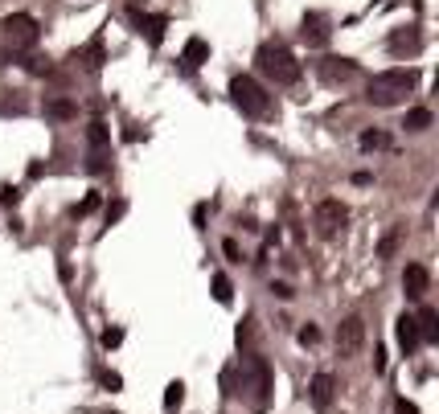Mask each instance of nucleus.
<instances>
[{
    "label": "nucleus",
    "instance_id": "obj_12",
    "mask_svg": "<svg viewBox=\"0 0 439 414\" xmlns=\"http://www.w3.org/2000/svg\"><path fill=\"white\" fill-rule=\"evenodd\" d=\"M136 25H140V33H144L148 45H160V41H164V29H168V16H160V12H144V16H136Z\"/></svg>",
    "mask_w": 439,
    "mask_h": 414
},
{
    "label": "nucleus",
    "instance_id": "obj_5",
    "mask_svg": "<svg viewBox=\"0 0 439 414\" xmlns=\"http://www.w3.org/2000/svg\"><path fill=\"white\" fill-rule=\"evenodd\" d=\"M0 29H4V37H8L12 45H21V49H29V45H37V37H41V29H37V21H33L29 12H8V16L0 21Z\"/></svg>",
    "mask_w": 439,
    "mask_h": 414
},
{
    "label": "nucleus",
    "instance_id": "obj_28",
    "mask_svg": "<svg viewBox=\"0 0 439 414\" xmlns=\"http://www.w3.org/2000/svg\"><path fill=\"white\" fill-rule=\"evenodd\" d=\"M99 341H103V349H119V345H123V328H107Z\"/></svg>",
    "mask_w": 439,
    "mask_h": 414
},
{
    "label": "nucleus",
    "instance_id": "obj_35",
    "mask_svg": "<svg viewBox=\"0 0 439 414\" xmlns=\"http://www.w3.org/2000/svg\"><path fill=\"white\" fill-rule=\"evenodd\" d=\"M103 386H107V390H119V386H123V378H119V374H103Z\"/></svg>",
    "mask_w": 439,
    "mask_h": 414
},
{
    "label": "nucleus",
    "instance_id": "obj_18",
    "mask_svg": "<svg viewBox=\"0 0 439 414\" xmlns=\"http://www.w3.org/2000/svg\"><path fill=\"white\" fill-rule=\"evenodd\" d=\"M431 123H436L431 107H411V111H407V119H403V127H407V131H427Z\"/></svg>",
    "mask_w": 439,
    "mask_h": 414
},
{
    "label": "nucleus",
    "instance_id": "obj_2",
    "mask_svg": "<svg viewBox=\"0 0 439 414\" xmlns=\"http://www.w3.org/2000/svg\"><path fill=\"white\" fill-rule=\"evenodd\" d=\"M415 86H419V74L411 66H394V70H382V74L370 78L366 103H374V107H399V103H407V94Z\"/></svg>",
    "mask_w": 439,
    "mask_h": 414
},
{
    "label": "nucleus",
    "instance_id": "obj_15",
    "mask_svg": "<svg viewBox=\"0 0 439 414\" xmlns=\"http://www.w3.org/2000/svg\"><path fill=\"white\" fill-rule=\"evenodd\" d=\"M415 333H419V341L436 345V341H439V312H436V308H423V312L415 316Z\"/></svg>",
    "mask_w": 439,
    "mask_h": 414
},
{
    "label": "nucleus",
    "instance_id": "obj_23",
    "mask_svg": "<svg viewBox=\"0 0 439 414\" xmlns=\"http://www.w3.org/2000/svg\"><path fill=\"white\" fill-rule=\"evenodd\" d=\"M386 144H390V135H386V131H378V127L362 131V148H366V152H378V148H386Z\"/></svg>",
    "mask_w": 439,
    "mask_h": 414
},
{
    "label": "nucleus",
    "instance_id": "obj_33",
    "mask_svg": "<svg viewBox=\"0 0 439 414\" xmlns=\"http://www.w3.org/2000/svg\"><path fill=\"white\" fill-rule=\"evenodd\" d=\"M374 374H386V349H374Z\"/></svg>",
    "mask_w": 439,
    "mask_h": 414
},
{
    "label": "nucleus",
    "instance_id": "obj_4",
    "mask_svg": "<svg viewBox=\"0 0 439 414\" xmlns=\"http://www.w3.org/2000/svg\"><path fill=\"white\" fill-rule=\"evenodd\" d=\"M230 99H234V107H238L242 115H251V119H267V115H271V94H267L251 74H234V78H230Z\"/></svg>",
    "mask_w": 439,
    "mask_h": 414
},
{
    "label": "nucleus",
    "instance_id": "obj_11",
    "mask_svg": "<svg viewBox=\"0 0 439 414\" xmlns=\"http://www.w3.org/2000/svg\"><path fill=\"white\" fill-rule=\"evenodd\" d=\"M308 398H312L316 411H329L333 398H337V378H333V374H316L312 386H308Z\"/></svg>",
    "mask_w": 439,
    "mask_h": 414
},
{
    "label": "nucleus",
    "instance_id": "obj_31",
    "mask_svg": "<svg viewBox=\"0 0 439 414\" xmlns=\"http://www.w3.org/2000/svg\"><path fill=\"white\" fill-rule=\"evenodd\" d=\"M222 250H226V259H230V263H242V250H238V242H234V238H226V242H222Z\"/></svg>",
    "mask_w": 439,
    "mask_h": 414
},
{
    "label": "nucleus",
    "instance_id": "obj_36",
    "mask_svg": "<svg viewBox=\"0 0 439 414\" xmlns=\"http://www.w3.org/2000/svg\"><path fill=\"white\" fill-rule=\"evenodd\" d=\"M247 341H251V320L238 324V345H247Z\"/></svg>",
    "mask_w": 439,
    "mask_h": 414
},
{
    "label": "nucleus",
    "instance_id": "obj_6",
    "mask_svg": "<svg viewBox=\"0 0 439 414\" xmlns=\"http://www.w3.org/2000/svg\"><path fill=\"white\" fill-rule=\"evenodd\" d=\"M316 74H321V82L325 86H345V82H353L358 74H362V66L353 62V57H321L316 62Z\"/></svg>",
    "mask_w": 439,
    "mask_h": 414
},
{
    "label": "nucleus",
    "instance_id": "obj_3",
    "mask_svg": "<svg viewBox=\"0 0 439 414\" xmlns=\"http://www.w3.org/2000/svg\"><path fill=\"white\" fill-rule=\"evenodd\" d=\"M255 66H259V74H267L275 86H296V82L304 78V66L296 62V53H292L288 45H279V41H267V45H259V53H255Z\"/></svg>",
    "mask_w": 439,
    "mask_h": 414
},
{
    "label": "nucleus",
    "instance_id": "obj_30",
    "mask_svg": "<svg viewBox=\"0 0 439 414\" xmlns=\"http://www.w3.org/2000/svg\"><path fill=\"white\" fill-rule=\"evenodd\" d=\"M123 209H127V201H111V205H107V226H111V222H119V218H123Z\"/></svg>",
    "mask_w": 439,
    "mask_h": 414
},
{
    "label": "nucleus",
    "instance_id": "obj_29",
    "mask_svg": "<svg viewBox=\"0 0 439 414\" xmlns=\"http://www.w3.org/2000/svg\"><path fill=\"white\" fill-rule=\"evenodd\" d=\"M16 201H21V189H16V185H4V189H0V205H16Z\"/></svg>",
    "mask_w": 439,
    "mask_h": 414
},
{
    "label": "nucleus",
    "instance_id": "obj_7",
    "mask_svg": "<svg viewBox=\"0 0 439 414\" xmlns=\"http://www.w3.org/2000/svg\"><path fill=\"white\" fill-rule=\"evenodd\" d=\"M345 222H349V209L337 197H325L316 205V230H321V238H337L345 230Z\"/></svg>",
    "mask_w": 439,
    "mask_h": 414
},
{
    "label": "nucleus",
    "instance_id": "obj_26",
    "mask_svg": "<svg viewBox=\"0 0 439 414\" xmlns=\"http://www.w3.org/2000/svg\"><path fill=\"white\" fill-rule=\"evenodd\" d=\"M185 402V382H168L164 390V406H181Z\"/></svg>",
    "mask_w": 439,
    "mask_h": 414
},
{
    "label": "nucleus",
    "instance_id": "obj_14",
    "mask_svg": "<svg viewBox=\"0 0 439 414\" xmlns=\"http://www.w3.org/2000/svg\"><path fill=\"white\" fill-rule=\"evenodd\" d=\"M181 62H185L189 70L205 66V62H210V41H205V37H189V41H185V49H181Z\"/></svg>",
    "mask_w": 439,
    "mask_h": 414
},
{
    "label": "nucleus",
    "instance_id": "obj_34",
    "mask_svg": "<svg viewBox=\"0 0 439 414\" xmlns=\"http://www.w3.org/2000/svg\"><path fill=\"white\" fill-rule=\"evenodd\" d=\"M394 414H419V406L407 402V398H399V402H394Z\"/></svg>",
    "mask_w": 439,
    "mask_h": 414
},
{
    "label": "nucleus",
    "instance_id": "obj_24",
    "mask_svg": "<svg viewBox=\"0 0 439 414\" xmlns=\"http://www.w3.org/2000/svg\"><path fill=\"white\" fill-rule=\"evenodd\" d=\"M107 168H111V156H107V152H90V156H86V172L99 177V172H107Z\"/></svg>",
    "mask_w": 439,
    "mask_h": 414
},
{
    "label": "nucleus",
    "instance_id": "obj_27",
    "mask_svg": "<svg viewBox=\"0 0 439 414\" xmlns=\"http://www.w3.org/2000/svg\"><path fill=\"white\" fill-rule=\"evenodd\" d=\"M300 345H304V349H308V345H321V328H316V324H304V328H300Z\"/></svg>",
    "mask_w": 439,
    "mask_h": 414
},
{
    "label": "nucleus",
    "instance_id": "obj_17",
    "mask_svg": "<svg viewBox=\"0 0 439 414\" xmlns=\"http://www.w3.org/2000/svg\"><path fill=\"white\" fill-rule=\"evenodd\" d=\"M45 115H49V119H74V115H78V103L66 99V94H58V99L45 103Z\"/></svg>",
    "mask_w": 439,
    "mask_h": 414
},
{
    "label": "nucleus",
    "instance_id": "obj_1",
    "mask_svg": "<svg viewBox=\"0 0 439 414\" xmlns=\"http://www.w3.org/2000/svg\"><path fill=\"white\" fill-rule=\"evenodd\" d=\"M271 390H275V374H271L267 357H259V353L242 357V365H238V386H234L230 394H242L247 406H251L255 414H267V406H271Z\"/></svg>",
    "mask_w": 439,
    "mask_h": 414
},
{
    "label": "nucleus",
    "instance_id": "obj_20",
    "mask_svg": "<svg viewBox=\"0 0 439 414\" xmlns=\"http://www.w3.org/2000/svg\"><path fill=\"white\" fill-rule=\"evenodd\" d=\"M74 62H86L90 70H99V66L107 62V57H103V37H95V41H90V45H86L82 53H74Z\"/></svg>",
    "mask_w": 439,
    "mask_h": 414
},
{
    "label": "nucleus",
    "instance_id": "obj_16",
    "mask_svg": "<svg viewBox=\"0 0 439 414\" xmlns=\"http://www.w3.org/2000/svg\"><path fill=\"white\" fill-rule=\"evenodd\" d=\"M394 337H399L403 353H415V345H419V333H415V316H399V324H394Z\"/></svg>",
    "mask_w": 439,
    "mask_h": 414
},
{
    "label": "nucleus",
    "instance_id": "obj_25",
    "mask_svg": "<svg viewBox=\"0 0 439 414\" xmlns=\"http://www.w3.org/2000/svg\"><path fill=\"white\" fill-rule=\"evenodd\" d=\"M99 205H103V197H99V193H86V197L74 205V214H78V218H86V214H95Z\"/></svg>",
    "mask_w": 439,
    "mask_h": 414
},
{
    "label": "nucleus",
    "instance_id": "obj_22",
    "mask_svg": "<svg viewBox=\"0 0 439 414\" xmlns=\"http://www.w3.org/2000/svg\"><path fill=\"white\" fill-rule=\"evenodd\" d=\"M210 287H214V300H218V304H230V300H234V283H230L226 275H214Z\"/></svg>",
    "mask_w": 439,
    "mask_h": 414
},
{
    "label": "nucleus",
    "instance_id": "obj_13",
    "mask_svg": "<svg viewBox=\"0 0 439 414\" xmlns=\"http://www.w3.org/2000/svg\"><path fill=\"white\" fill-rule=\"evenodd\" d=\"M386 45H390V53H399V57H403V53H419V45H423V37H419L415 29H394Z\"/></svg>",
    "mask_w": 439,
    "mask_h": 414
},
{
    "label": "nucleus",
    "instance_id": "obj_10",
    "mask_svg": "<svg viewBox=\"0 0 439 414\" xmlns=\"http://www.w3.org/2000/svg\"><path fill=\"white\" fill-rule=\"evenodd\" d=\"M403 292H407V300H423V296L431 292V271H427L423 263H411V267L403 271Z\"/></svg>",
    "mask_w": 439,
    "mask_h": 414
},
{
    "label": "nucleus",
    "instance_id": "obj_8",
    "mask_svg": "<svg viewBox=\"0 0 439 414\" xmlns=\"http://www.w3.org/2000/svg\"><path fill=\"white\" fill-rule=\"evenodd\" d=\"M362 345H366V320L362 316H345L337 324V349H341V357L362 353Z\"/></svg>",
    "mask_w": 439,
    "mask_h": 414
},
{
    "label": "nucleus",
    "instance_id": "obj_19",
    "mask_svg": "<svg viewBox=\"0 0 439 414\" xmlns=\"http://www.w3.org/2000/svg\"><path fill=\"white\" fill-rule=\"evenodd\" d=\"M86 140H90V152H107V148H111V127H107L103 119H95V123L86 127Z\"/></svg>",
    "mask_w": 439,
    "mask_h": 414
},
{
    "label": "nucleus",
    "instance_id": "obj_9",
    "mask_svg": "<svg viewBox=\"0 0 439 414\" xmlns=\"http://www.w3.org/2000/svg\"><path fill=\"white\" fill-rule=\"evenodd\" d=\"M300 37H304L308 45H325V41L333 37L329 16H325V12H304V21H300Z\"/></svg>",
    "mask_w": 439,
    "mask_h": 414
},
{
    "label": "nucleus",
    "instance_id": "obj_32",
    "mask_svg": "<svg viewBox=\"0 0 439 414\" xmlns=\"http://www.w3.org/2000/svg\"><path fill=\"white\" fill-rule=\"evenodd\" d=\"M271 292H275V296H279V300H292V296H296V292H292V283H279V279H275V283H271Z\"/></svg>",
    "mask_w": 439,
    "mask_h": 414
},
{
    "label": "nucleus",
    "instance_id": "obj_21",
    "mask_svg": "<svg viewBox=\"0 0 439 414\" xmlns=\"http://www.w3.org/2000/svg\"><path fill=\"white\" fill-rule=\"evenodd\" d=\"M399 242H403V226H390V230L382 234V242H378V259H394Z\"/></svg>",
    "mask_w": 439,
    "mask_h": 414
}]
</instances>
